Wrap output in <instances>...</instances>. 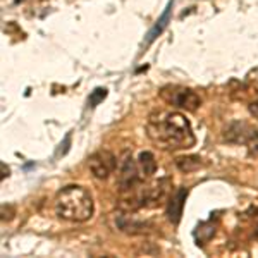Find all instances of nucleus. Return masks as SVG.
I'll use <instances>...</instances> for the list:
<instances>
[{"label": "nucleus", "mask_w": 258, "mask_h": 258, "mask_svg": "<svg viewBox=\"0 0 258 258\" xmlns=\"http://www.w3.org/2000/svg\"><path fill=\"white\" fill-rule=\"evenodd\" d=\"M2 172H4V174H2V179L6 177V176H9V169L6 170V164H4V162H2Z\"/></svg>", "instance_id": "nucleus-12"}, {"label": "nucleus", "mask_w": 258, "mask_h": 258, "mask_svg": "<svg viewBox=\"0 0 258 258\" xmlns=\"http://www.w3.org/2000/svg\"><path fill=\"white\" fill-rule=\"evenodd\" d=\"M160 97L164 102H167L169 105L177 107V109H182V110H189V112H195L202 105V98H200L193 90L182 88V86H176V85L164 86V88L160 90Z\"/></svg>", "instance_id": "nucleus-3"}, {"label": "nucleus", "mask_w": 258, "mask_h": 258, "mask_svg": "<svg viewBox=\"0 0 258 258\" xmlns=\"http://www.w3.org/2000/svg\"><path fill=\"white\" fill-rule=\"evenodd\" d=\"M107 97V90L105 88H97L95 91H91L90 98H88V103L90 107H97L100 102H103Z\"/></svg>", "instance_id": "nucleus-10"}, {"label": "nucleus", "mask_w": 258, "mask_h": 258, "mask_svg": "<svg viewBox=\"0 0 258 258\" xmlns=\"http://www.w3.org/2000/svg\"><path fill=\"white\" fill-rule=\"evenodd\" d=\"M172 6H174V0H169V4H167V7H165L164 14H162L160 19L155 23V26L150 30L148 38H147V41H145V47H148V45L152 43V41L155 40L157 36H159L160 33L165 30V28H167V24H169V21H170V12H172Z\"/></svg>", "instance_id": "nucleus-7"}, {"label": "nucleus", "mask_w": 258, "mask_h": 258, "mask_svg": "<svg viewBox=\"0 0 258 258\" xmlns=\"http://www.w3.org/2000/svg\"><path fill=\"white\" fill-rule=\"evenodd\" d=\"M248 110H249V114H251L253 117L258 119V100H256V102H251V103H249V105H248Z\"/></svg>", "instance_id": "nucleus-11"}, {"label": "nucleus", "mask_w": 258, "mask_h": 258, "mask_svg": "<svg viewBox=\"0 0 258 258\" xmlns=\"http://www.w3.org/2000/svg\"><path fill=\"white\" fill-rule=\"evenodd\" d=\"M147 131L150 140L164 150L191 148L197 141L189 120L179 112H153L148 117Z\"/></svg>", "instance_id": "nucleus-1"}, {"label": "nucleus", "mask_w": 258, "mask_h": 258, "mask_svg": "<svg viewBox=\"0 0 258 258\" xmlns=\"http://www.w3.org/2000/svg\"><path fill=\"white\" fill-rule=\"evenodd\" d=\"M176 165L177 169L181 170V172H195V170H198L200 167H202V159L200 157H179V159L176 160Z\"/></svg>", "instance_id": "nucleus-9"}, {"label": "nucleus", "mask_w": 258, "mask_h": 258, "mask_svg": "<svg viewBox=\"0 0 258 258\" xmlns=\"http://www.w3.org/2000/svg\"><path fill=\"white\" fill-rule=\"evenodd\" d=\"M141 172L138 167V162H135L131 157H127L122 162V167H120L119 177H117V184L120 191H131L133 188H136V184L141 181Z\"/></svg>", "instance_id": "nucleus-5"}, {"label": "nucleus", "mask_w": 258, "mask_h": 258, "mask_svg": "<svg viewBox=\"0 0 258 258\" xmlns=\"http://www.w3.org/2000/svg\"><path fill=\"white\" fill-rule=\"evenodd\" d=\"M138 167H140V172H141V177H152L157 170V162H155V157L153 153L150 152H143L140 153L138 157Z\"/></svg>", "instance_id": "nucleus-8"}, {"label": "nucleus", "mask_w": 258, "mask_h": 258, "mask_svg": "<svg viewBox=\"0 0 258 258\" xmlns=\"http://www.w3.org/2000/svg\"><path fill=\"white\" fill-rule=\"evenodd\" d=\"M55 214L69 222H85L93 215V198L83 186H66L55 198Z\"/></svg>", "instance_id": "nucleus-2"}, {"label": "nucleus", "mask_w": 258, "mask_h": 258, "mask_svg": "<svg viewBox=\"0 0 258 258\" xmlns=\"http://www.w3.org/2000/svg\"><path fill=\"white\" fill-rule=\"evenodd\" d=\"M88 167L97 179H107L117 167V159L109 150H98L88 159Z\"/></svg>", "instance_id": "nucleus-4"}, {"label": "nucleus", "mask_w": 258, "mask_h": 258, "mask_svg": "<svg viewBox=\"0 0 258 258\" xmlns=\"http://www.w3.org/2000/svg\"><path fill=\"white\" fill-rule=\"evenodd\" d=\"M186 197H188V189L179 188V189H176V193L172 195V198H170V202L167 205V212H165V214H167V219L172 224H179V220H181L182 207H184Z\"/></svg>", "instance_id": "nucleus-6"}]
</instances>
